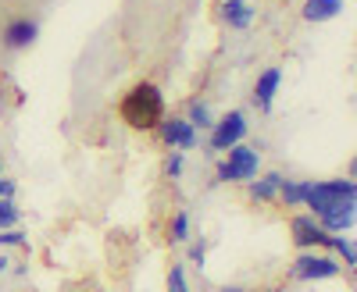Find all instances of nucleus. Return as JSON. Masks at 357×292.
I'll return each mask as SVG.
<instances>
[{
	"label": "nucleus",
	"mask_w": 357,
	"mask_h": 292,
	"mask_svg": "<svg viewBox=\"0 0 357 292\" xmlns=\"http://www.w3.org/2000/svg\"><path fill=\"white\" fill-rule=\"evenodd\" d=\"M122 122L136 132H158V125L168 118V104L158 82H136L132 90L118 100Z\"/></svg>",
	"instance_id": "1"
},
{
	"label": "nucleus",
	"mask_w": 357,
	"mask_h": 292,
	"mask_svg": "<svg viewBox=\"0 0 357 292\" xmlns=\"http://www.w3.org/2000/svg\"><path fill=\"white\" fill-rule=\"evenodd\" d=\"M304 207H307V214H314V218H329V214H336V211H350V207H357V186H354V179L311 182Z\"/></svg>",
	"instance_id": "2"
},
{
	"label": "nucleus",
	"mask_w": 357,
	"mask_h": 292,
	"mask_svg": "<svg viewBox=\"0 0 357 292\" xmlns=\"http://www.w3.org/2000/svg\"><path fill=\"white\" fill-rule=\"evenodd\" d=\"M340 271H343L340 260L321 250H301V257L289 264L293 282H325V278H340Z\"/></svg>",
	"instance_id": "3"
},
{
	"label": "nucleus",
	"mask_w": 357,
	"mask_h": 292,
	"mask_svg": "<svg viewBox=\"0 0 357 292\" xmlns=\"http://www.w3.org/2000/svg\"><path fill=\"white\" fill-rule=\"evenodd\" d=\"M261 175V150L254 146H229L218 164V182H250Z\"/></svg>",
	"instance_id": "4"
},
{
	"label": "nucleus",
	"mask_w": 357,
	"mask_h": 292,
	"mask_svg": "<svg viewBox=\"0 0 357 292\" xmlns=\"http://www.w3.org/2000/svg\"><path fill=\"white\" fill-rule=\"evenodd\" d=\"M243 139H247V114L243 111H229L211 125V139H207V146H211L215 154H225L229 146H240Z\"/></svg>",
	"instance_id": "5"
},
{
	"label": "nucleus",
	"mask_w": 357,
	"mask_h": 292,
	"mask_svg": "<svg viewBox=\"0 0 357 292\" xmlns=\"http://www.w3.org/2000/svg\"><path fill=\"white\" fill-rule=\"evenodd\" d=\"M289 232H293V246H301V250H321L329 243V232L318 225L314 214H293Z\"/></svg>",
	"instance_id": "6"
},
{
	"label": "nucleus",
	"mask_w": 357,
	"mask_h": 292,
	"mask_svg": "<svg viewBox=\"0 0 357 292\" xmlns=\"http://www.w3.org/2000/svg\"><path fill=\"white\" fill-rule=\"evenodd\" d=\"M0 40H4L8 50H29L36 40H40V25L33 18H15L4 25V33H0Z\"/></svg>",
	"instance_id": "7"
},
{
	"label": "nucleus",
	"mask_w": 357,
	"mask_h": 292,
	"mask_svg": "<svg viewBox=\"0 0 357 292\" xmlns=\"http://www.w3.org/2000/svg\"><path fill=\"white\" fill-rule=\"evenodd\" d=\"M158 132H161L165 146H175L178 154L190 150V146H197V129H193L186 118H165V122L158 125Z\"/></svg>",
	"instance_id": "8"
},
{
	"label": "nucleus",
	"mask_w": 357,
	"mask_h": 292,
	"mask_svg": "<svg viewBox=\"0 0 357 292\" xmlns=\"http://www.w3.org/2000/svg\"><path fill=\"white\" fill-rule=\"evenodd\" d=\"M279 86H282V68H264L257 75V82H254V104H257V111H264V114L272 111Z\"/></svg>",
	"instance_id": "9"
},
{
	"label": "nucleus",
	"mask_w": 357,
	"mask_h": 292,
	"mask_svg": "<svg viewBox=\"0 0 357 292\" xmlns=\"http://www.w3.org/2000/svg\"><path fill=\"white\" fill-rule=\"evenodd\" d=\"M218 15L229 29H240L243 33V29H250V22H254V4L250 0H222Z\"/></svg>",
	"instance_id": "10"
},
{
	"label": "nucleus",
	"mask_w": 357,
	"mask_h": 292,
	"mask_svg": "<svg viewBox=\"0 0 357 292\" xmlns=\"http://www.w3.org/2000/svg\"><path fill=\"white\" fill-rule=\"evenodd\" d=\"M343 0H304V8H301V15H304V22H311V25H321V22H333V18H340L343 15Z\"/></svg>",
	"instance_id": "11"
},
{
	"label": "nucleus",
	"mask_w": 357,
	"mask_h": 292,
	"mask_svg": "<svg viewBox=\"0 0 357 292\" xmlns=\"http://www.w3.org/2000/svg\"><path fill=\"white\" fill-rule=\"evenodd\" d=\"M282 179H286L282 171H264V175H257V179L247 182V186H250V196H254L257 203H272V200H279V186H282Z\"/></svg>",
	"instance_id": "12"
},
{
	"label": "nucleus",
	"mask_w": 357,
	"mask_h": 292,
	"mask_svg": "<svg viewBox=\"0 0 357 292\" xmlns=\"http://www.w3.org/2000/svg\"><path fill=\"white\" fill-rule=\"evenodd\" d=\"M307 189H311V182H293V179H282V186H279V203H286V207H304Z\"/></svg>",
	"instance_id": "13"
},
{
	"label": "nucleus",
	"mask_w": 357,
	"mask_h": 292,
	"mask_svg": "<svg viewBox=\"0 0 357 292\" xmlns=\"http://www.w3.org/2000/svg\"><path fill=\"white\" fill-rule=\"evenodd\" d=\"M325 246H329V250L343 260L347 268H354V264H357V250H354V243H350L347 236H329V243H325Z\"/></svg>",
	"instance_id": "14"
},
{
	"label": "nucleus",
	"mask_w": 357,
	"mask_h": 292,
	"mask_svg": "<svg viewBox=\"0 0 357 292\" xmlns=\"http://www.w3.org/2000/svg\"><path fill=\"white\" fill-rule=\"evenodd\" d=\"M186 122H190L193 129H207V132H211V125H215L211 107H207L204 100H193V104H190V114H186Z\"/></svg>",
	"instance_id": "15"
},
{
	"label": "nucleus",
	"mask_w": 357,
	"mask_h": 292,
	"mask_svg": "<svg viewBox=\"0 0 357 292\" xmlns=\"http://www.w3.org/2000/svg\"><path fill=\"white\" fill-rule=\"evenodd\" d=\"M168 236H172L175 243H186V239H190V214H186V211H175V214H172Z\"/></svg>",
	"instance_id": "16"
},
{
	"label": "nucleus",
	"mask_w": 357,
	"mask_h": 292,
	"mask_svg": "<svg viewBox=\"0 0 357 292\" xmlns=\"http://www.w3.org/2000/svg\"><path fill=\"white\" fill-rule=\"evenodd\" d=\"M168 292H193L190 282H186V268L183 264H172V271H168Z\"/></svg>",
	"instance_id": "17"
},
{
	"label": "nucleus",
	"mask_w": 357,
	"mask_h": 292,
	"mask_svg": "<svg viewBox=\"0 0 357 292\" xmlns=\"http://www.w3.org/2000/svg\"><path fill=\"white\" fill-rule=\"evenodd\" d=\"M18 207H15V200H0V232L4 228H15L18 225Z\"/></svg>",
	"instance_id": "18"
},
{
	"label": "nucleus",
	"mask_w": 357,
	"mask_h": 292,
	"mask_svg": "<svg viewBox=\"0 0 357 292\" xmlns=\"http://www.w3.org/2000/svg\"><path fill=\"white\" fill-rule=\"evenodd\" d=\"M183 168H186L183 164V154H178V150L168 154V161H165V175H168V179H183Z\"/></svg>",
	"instance_id": "19"
},
{
	"label": "nucleus",
	"mask_w": 357,
	"mask_h": 292,
	"mask_svg": "<svg viewBox=\"0 0 357 292\" xmlns=\"http://www.w3.org/2000/svg\"><path fill=\"white\" fill-rule=\"evenodd\" d=\"M0 246H29V236L25 232H15V228H4L0 232Z\"/></svg>",
	"instance_id": "20"
},
{
	"label": "nucleus",
	"mask_w": 357,
	"mask_h": 292,
	"mask_svg": "<svg viewBox=\"0 0 357 292\" xmlns=\"http://www.w3.org/2000/svg\"><path fill=\"white\" fill-rule=\"evenodd\" d=\"M204 257H207V243H204V239H197V243L190 246V260H193V268H200V271H204Z\"/></svg>",
	"instance_id": "21"
},
{
	"label": "nucleus",
	"mask_w": 357,
	"mask_h": 292,
	"mask_svg": "<svg viewBox=\"0 0 357 292\" xmlns=\"http://www.w3.org/2000/svg\"><path fill=\"white\" fill-rule=\"evenodd\" d=\"M15 189H18V186H15L11 179H4V175H0V200H15Z\"/></svg>",
	"instance_id": "22"
},
{
	"label": "nucleus",
	"mask_w": 357,
	"mask_h": 292,
	"mask_svg": "<svg viewBox=\"0 0 357 292\" xmlns=\"http://www.w3.org/2000/svg\"><path fill=\"white\" fill-rule=\"evenodd\" d=\"M218 292H247V289H240V285H222Z\"/></svg>",
	"instance_id": "23"
},
{
	"label": "nucleus",
	"mask_w": 357,
	"mask_h": 292,
	"mask_svg": "<svg viewBox=\"0 0 357 292\" xmlns=\"http://www.w3.org/2000/svg\"><path fill=\"white\" fill-rule=\"evenodd\" d=\"M8 268H11V260H8V257H0V275H4Z\"/></svg>",
	"instance_id": "24"
},
{
	"label": "nucleus",
	"mask_w": 357,
	"mask_h": 292,
	"mask_svg": "<svg viewBox=\"0 0 357 292\" xmlns=\"http://www.w3.org/2000/svg\"><path fill=\"white\" fill-rule=\"evenodd\" d=\"M0 175H4V164H0Z\"/></svg>",
	"instance_id": "25"
},
{
	"label": "nucleus",
	"mask_w": 357,
	"mask_h": 292,
	"mask_svg": "<svg viewBox=\"0 0 357 292\" xmlns=\"http://www.w3.org/2000/svg\"><path fill=\"white\" fill-rule=\"evenodd\" d=\"M257 292H268V289H257Z\"/></svg>",
	"instance_id": "26"
}]
</instances>
